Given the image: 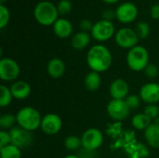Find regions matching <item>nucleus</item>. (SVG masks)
<instances>
[{
	"label": "nucleus",
	"instance_id": "4be33fe9",
	"mask_svg": "<svg viewBox=\"0 0 159 158\" xmlns=\"http://www.w3.org/2000/svg\"><path fill=\"white\" fill-rule=\"evenodd\" d=\"M1 158H21V150L13 144L0 148Z\"/></svg>",
	"mask_w": 159,
	"mask_h": 158
},
{
	"label": "nucleus",
	"instance_id": "b1692460",
	"mask_svg": "<svg viewBox=\"0 0 159 158\" xmlns=\"http://www.w3.org/2000/svg\"><path fill=\"white\" fill-rule=\"evenodd\" d=\"M17 123L16 115L12 114H4L0 116V127L2 130L11 129L14 128L15 124Z\"/></svg>",
	"mask_w": 159,
	"mask_h": 158
},
{
	"label": "nucleus",
	"instance_id": "6ab92c4d",
	"mask_svg": "<svg viewBox=\"0 0 159 158\" xmlns=\"http://www.w3.org/2000/svg\"><path fill=\"white\" fill-rule=\"evenodd\" d=\"M89 42H90L89 34L86 32H82V31L74 34L71 40L72 47L76 50H82L86 48L89 46Z\"/></svg>",
	"mask_w": 159,
	"mask_h": 158
},
{
	"label": "nucleus",
	"instance_id": "2f4dec72",
	"mask_svg": "<svg viewBox=\"0 0 159 158\" xmlns=\"http://www.w3.org/2000/svg\"><path fill=\"white\" fill-rule=\"evenodd\" d=\"M11 144V138L9 131L7 130H1L0 131V148L7 146Z\"/></svg>",
	"mask_w": 159,
	"mask_h": 158
},
{
	"label": "nucleus",
	"instance_id": "c756f323",
	"mask_svg": "<svg viewBox=\"0 0 159 158\" xmlns=\"http://www.w3.org/2000/svg\"><path fill=\"white\" fill-rule=\"evenodd\" d=\"M125 101L130 110H135L140 107L142 100H141L140 96H138V95H129L125 99Z\"/></svg>",
	"mask_w": 159,
	"mask_h": 158
},
{
	"label": "nucleus",
	"instance_id": "f257e3e1",
	"mask_svg": "<svg viewBox=\"0 0 159 158\" xmlns=\"http://www.w3.org/2000/svg\"><path fill=\"white\" fill-rule=\"evenodd\" d=\"M86 61L91 71L101 74L109 70L113 62V56L107 47L99 44L89 48Z\"/></svg>",
	"mask_w": 159,
	"mask_h": 158
},
{
	"label": "nucleus",
	"instance_id": "c9c22d12",
	"mask_svg": "<svg viewBox=\"0 0 159 158\" xmlns=\"http://www.w3.org/2000/svg\"><path fill=\"white\" fill-rule=\"evenodd\" d=\"M102 2H104L105 4H109V5H113V4H116L117 3L119 0H102Z\"/></svg>",
	"mask_w": 159,
	"mask_h": 158
},
{
	"label": "nucleus",
	"instance_id": "f03ea898",
	"mask_svg": "<svg viewBox=\"0 0 159 158\" xmlns=\"http://www.w3.org/2000/svg\"><path fill=\"white\" fill-rule=\"evenodd\" d=\"M57 6L49 1H41L37 3L34 9V17L35 20L43 26L53 25L59 19Z\"/></svg>",
	"mask_w": 159,
	"mask_h": 158
},
{
	"label": "nucleus",
	"instance_id": "2eb2a0df",
	"mask_svg": "<svg viewBox=\"0 0 159 158\" xmlns=\"http://www.w3.org/2000/svg\"><path fill=\"white\" fill-rule=\"evenodd\" d=\"M10 90L14 99L22 101L30 96L32 89L29 83H27L24 80H18L11 85Z\"/></svg>",
	"mask_w": 159,
	"mask_h": 158
},
{
	"label": "nucleus",
	"instance_id": "473e14b6",
	"mask_svg": "<svg viewBox=\"0 0 159 158\" xmlns=\"http://www.w3.org/2000/svg\"><path fill=\"white\" fill-rule=\"evenodd\" d=\"M93 25L92 22L89 20H87V19H84L80 21L79 23V27L81 29L82 32H86V33H89V32H91L92 28H93Z\"/></svg>",
	"mask_w": 159,
	"mask_h": 158
},
{
	"label": "nucleus",
	"instance_id": "5701e85b",
	"mask_svg": "<svg viewBox=\"0 0 159 158\" xmlns=\"http://www.w3.org/2000/svg\"><path fill=\"white\" fill-rule=\"evenodd\" d=\"M13 96L10 90V88H7L5 85L0 86V106L2 108L7 107L12 102Z\"/></svg>",
	"mask_w": 159,
	"mask_h": 158
},
{
	"label": "nucleus",
	"instance_id": "412c9836",
	"mask_svg": "<svg viewBox=\"0 0 159 158\" xmlns=\"http://www.w3.org/2000/svg\"><path fill=\"white\" fill-rule=\"evenodd\" d=\"M151 118H149L144 113L136 114L131 119L132 127L137 130H145L153 122Z\"/></svg>",
	"mask_w": 159,
	"mask_h": 158
},
{
	"label": "nucleus",
	"instance_id": "4c0bfd02",
	"mask_svg": "<svg viewBox=\"0 0 159 158\" xmlns=\"http://www.w3.org/2000/svg\"><path fill=\"white\" fill-rule=\"evenodd\" d=\"M154 124H156L157 126H158L159 127V117H157V118H156L155 120H154V122H153Z\"/></svg>",
	"mask_w": 159,
	"mask_h": 158
},
{
	"label": "nucleus",
	"instance_id": "bb28decb",
	"mask_svg": "<svg viewBox=\"0 0 159 158\" xmlns=\"http://www.w3.org/2000/svg\"><path fill=\"white\" fill-rule=\"evenodd\" d=\"M10 12L5 5H0V29H4L9 22Z\"/></svg>",
	"mask_w": 159,
	"mask_h": 158
},
{
	"label": "nucleus",
	"instance_id": "aec40b11",
	"mask_svg": "<svg viewBox=\"0 0 159 158\" xmlns=\"http://www.w3.org/2000/svg\"><path fill=\"white\" fill-rule=\"evenodd\" d=\"M85 87L86 88L90 91V92H94L96 90L99 89L101 84H102V78H101V75L99 73H96V72H89L86 77H85Z\"/></svg>",
	"mask_w": 159,
	"mask_h": 158
},
{
	"label": "nucleus",
	"instance_id": "dca6fc26",
	"mask_svg": "<svg viewBox=\"0 0 159 158\" xmlns=\"http://www.w3.org/2000/svg\"><path fill=\"white\" fill-rule=\"evenodd\" d=\"M52 26L55 35L59 38L64 39L71 36L73 34L74 29L72 23L64 18H59Z\"/></svg>",
	"mask_w": 159,
	"mask_h": 158
},
{
	"label": "nucleus",
	"instance_id": "7c9ffc66",
	"mask_svg": "<svg viewBox=\"0 0 159 158\" xmlns=\"http://www.w3.org/2000/svg\"><path fill=\"white\" fill-rule=\"evenodd\" d=\"M144 74L145 75L150 78V79H154V78H157L159 74V69L158 67L156 65V64H153V63H149L147 65V67L144 69Z\"/></svg>",
	"mask_w": 159,
	"mask_h": 158
},
{
	"label": "nucleus",
	"instance_id": "39448f33",
	"mask_svg": "<svg viewBox=\"0 0 159 158\" xmlns=\"http://www.w3.org/2000/svg\"><path fill=\"white\" fill-rule=\"evenodd\" d=\"M115 25L112 21L101 20L94 23L90 32L91 36L99 42H105L111 39L116 34Z\"/></svg>",
	"mask_w": 159,
	"mask_h": 158
},
{
	"label": "nucleus",
	"instance_id": "9d476101",
	"mask_svg": "<svg viewBox=\"0 0 159 158\" xmlns=\"http://www.w3.org/2000/svg\"><path fill=\"white\" fill-rule=\"evenodd\" d=\"M138 12H139L138 7L134 3L132 2L122 3L117 7L116 10V20L124 24L131 23L136 20L138 16Z\"/></svg>",
	"mask_w": 159,
	"mask_h": 158
},
{
	"label": "nucleus",
	"instance_id": "393cba45",
	"mask_svg": "<svg viewBox=\"0 0 159 158\" xmlns=\"http://www.w3.org/2000/svg\"><path fill=\"white\" fill-rule=\"evenodd\" d=\"M64 146L67 150L69 151H75L78 150L81 146H82V141L81 138L75 136V135H71L68 136L65 140H64Z\"/></svg>",
	"mask_w": 159,
	"mask_h": 158
},
{
	"label": "nucleus",
	"instance_id": "4468645a",
	"mask_svg": "<svg viewBox=\"0 0 159 158\" xmlns=\"http://www.w3.org/2000/svg\"><path fill=\"white\" fill-rule=\"evenodd\" d=\"M109 92L114 100H125L129 96V86L126 80L117 78L111 83Z\"/></svg>",
	"mask_w": 159,
	"mask_h": 158
},
{
	"label": "nucleus",
	"instance_id": "e433bc0d",
	"mask_svg": "<svg viewBox=\"0 0 159 158\" xmlns=\"http://www.w3.org/2000/svg\"><path fill=\"white\" fill-rule=\"evenodd\" d=\"M64 158H79L78 156H75V155H69V156H66Z\"/></svg>",
	"mask_w": 159,
	"mask_h": 158
},
{
	"label": "nucleus",
	"instance_id": "ddd939ff",
	"mask_svg": "<svg viewBox=\"0 0 159 158\" xmlns=\"http://www.w3.org/2000/svg\"><path fill=\"white\" fill-rule=\"evenodd\" d=\"M141 100L147 104H156L159 102V84L151 82L144 84L139 94Z\"/></svg>",
	"mask_w": 159,
	"mask_h": 158
},
{
	"label": "nucleus",
	"instance_id": "7ed1b4c3",
	"mask_svg": "<svg viewBox=\"0 0 159 158\" xmlns=\"http://www.w3.org/2000/svg\"><path fill=\"white\" fill-rule=\"evenodd\" d=\"M17 124L20 128L33 132L40 128L42 117L40 113L34 107L25 106L20 109L16 115Z\"/></svg>",
	"mask_w": 159,
	"mask_h": 158
},
{
	"label": "nucleus",
	"instance_id": "0eeeda50",
	"mask_svg": "<svg viewBox=\"0 0 159 158\" xmlns=\"http://www.w3.org/2000/svg\"><path fill=\"white\" fill-rule=\"evenodd\" d=\"M20 73L18 62L10 58L0 60V79L6 82H12L19 77Z\"/></svg>",
	"mask_w": 159,
	"mask_h": 158
},
{
	"label": "nucleus",
	"instance_id": "423d86ee",
	"mask_svg": "<svg viewBox=\"0 0 159 158\" xmlns=\"http://www.w3.org/2000/svg\"><path fill=\"white\" fill-rule=\"evenodd\" d=\"M139 39L140 38L138 37L135 30L129 27H123L119 29L115 34V40L116 45L119 47L129 50L138 46Z\"/></svg>",
	"mask_w": 159,
	"mask_h": 158
},
{
	"label": "nucleus",
	"instance_id": "f3484780",
	"mask_svg": "<svg viewBox=\"0 0 159 158\" xmlns=\"http://www.w3.org/2000/svg\"><path fill=\"white\" fill-rule=\"evenodd\" d=\"M47 71L50 77L59 79L65 73V63L60 58H53L48 61Z\"/></svg>",
	"mask_w": 159,
	"mask_h": 158
},
{
	"label": "nucleus",
	"instance_id": "72a5a7b5",
	"mask_svg": "<svg viewBox=\"0 0 159 158\" xmlns=\"http://www.w3.org/2000/svg\"><path fill=\"white\" fill-rule=\"evenodd\" d=\"M116 19V11H114L113 9H110V8H106L102 11V20H109V21H112L114 19Z\"/></svg>",
	"mask_w": 159,
	"mask_h": 158
},
{
	"label": "nucleus",
	"instance_id": "a211bd4d",
	"mask_svg": "<svg viewBox=\"0 0 159 158\" xmlns=\"http://www.w3.org/2000/svg\"><path fill=\"white\" fill-rule=\"evenodd\" d=\"M144 138L146 142L153 148H159V127L152 123L144 130Z\"/></svg>",
	"mask_w": 159,
	"mask_h": 158
},
{
	"label": "nucleus",
	"instance_id": "9b49d317",
	"mask_svg": "<svg viewBox=\"0 0 159 158\" xmlns=\"http://www.w3.org/2000/svg\"><path fill=\"white\" fill-rule=\"evenodd\" d=\"M61 128H62V120L58 115L50 113L42 117L40 129L46 135L48 136L56 135L61 131Z\"/></svg>",
	"mask_w": 159,
	"mask_h": 158
},
{
	"label": "nucleus",
	"instance_id": "58836bf2",
	"mask_svg": "<svg viewBox=\"0 0 159 158\" xmlns=\"http://www.w3.org/2000/svg\"><path fill=\"white\" fill-rule=\"evenodd\" d=\"M7 0H0V5H4V3L6 2Z\"/></svg>",
	"mask_w": 159,
	"mask_h": 158
},
{
	"label": "nucleus",
	"instance_id": "cd10ccee",
	"mask_svg": "<svg viewBox=\"0 0 159 158\" xmlns=\"http://www.w3.org/2000/svg\"><path fill=\"white\" fill-rule=\"evenodd\" d=\"M73 8L72 2L70 0H61L57 5V9L60 15H67Z\"/></svg>",
	"mask_w": 159,
	"mask_h": 158
},
{
	"label": "nucleus",
	"instance_id": "1a4fd4ad",
	"mask_svg": "<svg viewBox=\"0 0 159 158\" xmlns=\"http://www.w3.org/2000/svg\"><path fill=\"white\" fill-rule=\"evenodd\" d=\"M129 112L130 109L125 100L112 99L107 105L108 115L116 121L125 120L129 115Z\"/></svg>",
	"mask_w": 159,
	"mask_h": 158
},
{
	"label": "nucleus",
	"instance_id": "20e7f679",
	"mask_svg": "<svg viewBox=\"0 0 159 158\" xmlns=\"http://www.w3.org/2000/svg\"><path fill=\"white\" fill-rule=\"evenodd\" d=\"M127 63L130 70L142 72L149 64V53L144 47L136 46L127 54Z\"/></svg>",
	"mask_w": 159,
	"mask_h": 158
},
{
	"label": "nucleus",
	"instance_id": "c85d7f7f",
	"mask_svg": "<svg viewBox=\"0 0 159 158\" xmlns=\"http://www.w3.org/2000/svg\"><path fill=\"white\" fill-rule=\"evenodd\" d=\"M143 113L152 120L159 117V107L156 104H147L143 110Z\"/></svg>",
	"mask_w": 159,
	"mask_h": 158
},
{
	"label": "nucleus",
	"instance_id": "f8f14e48",
	"mask_svg": "<svg viewBox=\"0 0 159 158\" xmlns=\"http://www.w3.org/2000/svg\"><path fill=\"white\" fill-rule=\"evenodd\" d=\"M9 134L11 138V144L17 146L20 150L29 146L33 142L32 132L20 128L19 126L11 129L9 130Z\"/></svg>",
	"mask_w": 159,
	"mask_h": 158
},
{
	"label": "nucleus",
	"instance_id": "6e6552de",
	"mask_svg": "<svg viewBox=\"0 0 159 158\" xmlns=\"http://www.w3.org/2000/svg\"><path fill=\"white\" fill-rule=\"evenodd\" d=\"M82 147L88 151L99 149L103 142L102 132L96 128H89L82 134Z\"/></svg>",
	"mask_w": 159,
	"mask_h": 158
},
{
	"label": "nucleus",
	"instance_id": "a878e982",
	"mask_svg": "<svg viewBox=\"0 0 159 158\" xmlns=\"http://www.w3.org/2000/svg\"><path fill=\"white\" fill-rule=\"evenodd\" d=\"M150 25L145 21H140L136 25L135 32L140 39H145L150 34Z\"/></svg>",
	"mask_w": 159,
	"mask_h": 158
},
{
	"label": "nucleus",
	"instance_id": "f704fd0d",
	"mask_svg": "<svg viewBox=\"0 0 159 158\" xmlns=\"http://www.w3.org/2000/svg\"><path fill=\"white\" fill-rule=\"evenodd\" d=\"M150 16L154 20H159V4H155L150 9Z\"/></svg>",
	"mask_w": 159,
	"mask_h": 158
}]
</instances>
